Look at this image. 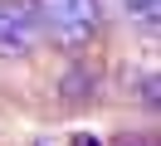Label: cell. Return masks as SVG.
I'll return each instance as SVG.
<instances>
[{
  "label": "cell",
  "mask_w": 161,
  "mask_h": 146,
  "mask_svg": "<svg viewBox=\"0 0 161 146\" xmlns=\"http://www.w3.org/2000/svg\"><path fill=\"white\" fill-rule=\"evenodd\" d=\"M34 19H39L59 44L78 49V44H88L93 29H98V0H39V15Z\"/></svg>",
  "instance_id": "cell-1"
},
{
  "label": "cell",
  "mask_w": 161,
  "mask_h": 146,
  "mask_svg": "<svg viewBox=\"0 0 161 146\" xmlns=\"http://www.w3.org/2000/svg\"><path fill=\"white\" fill-rule=\"evenodd\" d=\"M34 10L15 5V0H0V58H25L34 49Z\"/></svg>",
  "instance_id": "cell-2"
},
{
  "label": "cell",
  "mask_w": 161,
  "mask_h": 146,
  "mask_svg": "<svg viewBox=\"0 0 161 146\" xmlns=\"http://www.w3.org/2000/svg\"><path fill=\"white\" fill-rule=\"evenodd\" d=\"M122 5L137 24H156V15H161V0H122Z\"/></svg>",
  "instance_id": "cell-3"
}]
</instances>
